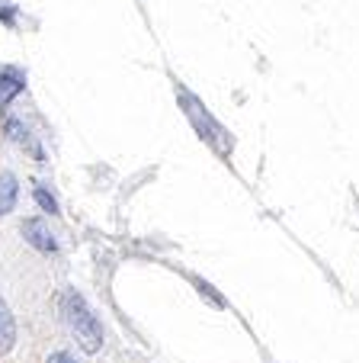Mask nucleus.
<instances>
[{"instance_id":"1","label":"nucleus","mask_w":359,"mask_h":363,"mask_svg":"<svg viewBox=\"0 0 359 363\" xmlns=\"http://www.w3.org/2000/svg\"><path fill=\"white\" fill-rule=\"evenodd\" d=\"M176 100H180V110H183V116L193 123L196 135L203 138L205 145H212V148H215L222 158H228L231 148H234V138H231L228 129H224V125L218 123V119L212 116L209 110H205V103L199 100V96L193 94L190 87H183V84H176Z\"/></svg>"},{"instance_id":"2","label":"nucleus","mask_w":359,"mask_h":363,"mask_svg":"<svg viewBox=\"0 0 359 363\" xmlns=\"http://www.w3.org/2000/svg\"><path fill=\"white\" fill-rule=\"evenodd\" d=\"M58 306H62L64 322H68L71 331L77 335L81 347L87 350V354H96V350L103 347V325H100V318L93 315V308L87 306V299H84L77 289H64V293L58 296Z\"/></svg>"},{"instance_id":"3","label":"nucleus","mask_w":359,"mask_h":363,"mask_svg":"<svg viewBox=\"0 0 359 363\" xmlns=\"http://www.w3.org/2000/svg\"><path fill=\"white\" fill-rule=\"evenodd\" d=\"M23 235H26V241L35 247V251H42V254H55V251H58V241H55V235L48 232V225L42 219L23 222Z\"/></svg>"},{"instance_id":"4","label":"nucleus","mask_w":359,"mask_h":363,"mask_svg":"<svg viewBox=\"0 0 359 363\" xmlns=\"http://www.w3.org/2000/svg\"><path fill=\"white\" fill-rule=\"evenodd\" d=\"M23 87H26V81H23L20 71L16 68H0V106H7L16 94H23Z\"/></svg>"},{"instance_id":"5","label":"nucleus","mask_w":359,"mask_h":363,"mask_svg":"<svg viewBox=\"0 0 359 363\" xmlns=\"http://www.w3.org/2000/svg\"><path fill=\"white\" fill-rule=\"evenodd\" d=\"M13 341H16V322H13V315H10L7 302L0 299V354H7V350L13 347Z\"/></svg>"},{"instance_id":"6","label":"nucleus","mask_w":359,"mask_h":363,"mask_svg":"<svg viewBox=\"0 0 359 363\" xmlns=\"http://www.w3.org/2000/svg\"><path fill=\"white\" fill-rule=\"evenodd\" d=\"M4 129H7V135L13 138L16 145H23V148H33V151H35V158H42V151L35 148V142H33V132H29L26 125H23L16 116H10L7 123H4Z\"/></svg>"},{"instance_id":"7","label":"nucleus","mask_w":359,"mask_h":363,"mask_svg":"<svg viewBox=\"0 0 359 363\" xmlns=\"http://www.w3.org/2000/svg\"><path fill=\"white\" fill-rule=\"evenodd\" d=\"M13 206H16V177L4 174L0 177V216H7Z\"/></svg>"},{"instance_id":"8","label":"nucleus","mask_w":359,"mask_h":363,"mask_svg":"<svg viewBox=\"0 0 359 363\" xmlns=\"http://www.w3.org/2000/svg\"><path fill=\"white\" fill-rule=\"evenodd\" d=\"M35 203H39L42 209H45V213H52V216L58 213V199H55L52 193L45 190V186H35Z\"/></svg>"},{"instance_id":"9","label":"nucleus","mask_w":359,"mask_h":363,"mask_svg":"<svg viewBox=\"0 0 359 363\" xmlns=\"http://www.w3.org/2000/svg\"><path fill=\"white\" fill-rule=\"evenodd\" d=\"M199 293H203V296H209V299H212V302H215V306H224V299H222V296H218V293H215V289H212V286H209V283H199Z\"/></svg>"},{"instance_id":"10","label":"nucleus","mask_w":359,"mask_h":363,"mask_svg":"<svg viewBox=\"0 0 359 363\" xmlns=\"http://www.w3.org/2000/svg\"><path fill=\"white\" fill-rule=\"evenodd\" d=\"M48 363H77V360H74L71 354H64V350H58V354L48 357Z\"/></svg>"}]
</instances>
